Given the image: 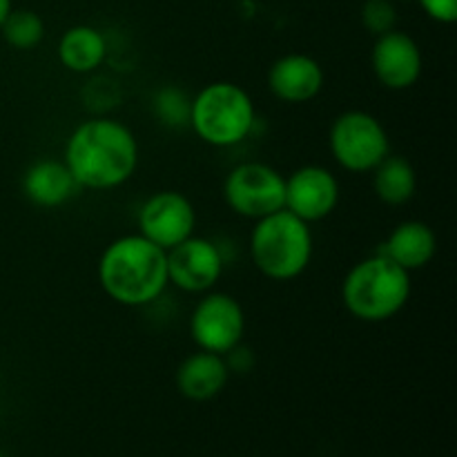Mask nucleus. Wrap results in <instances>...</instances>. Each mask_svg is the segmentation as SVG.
Instances as JSON below:
<instances>
[{
  "label": "nucleus",
  "mask_w": 457,
  "mask_h": 457,
  "mask_svg": "<svg viewBox=\"0 0 457 457\" xmlns=\"http://www.w3.org/2000/svg\"><path fill=\"white\" fill-rule=\"evenodd\" d=\"M411 297V272L378 253L348 270L342 284V302L361 321H386L406 306Z\"/></svg>",
  "instance_id": "obj_3"
},
{
  "label": "nucleus",
  "mask_w": 457,
  "mask_h": 457,
  "mask_svg": "<svg viewBox=\"0 0 457 457\" xmlns=\"http://www.w3.org/2000/svg\"><path fill=\"white\" fill-rule=\"evenodd\" d=\"M245 333V315L232 295L208 293L195 306L190 317V335L199 351L226 357L237 348Z\"/></svg>",
  "instance_id": "obj_8"
},
{
  "label": "nucleus",
  "mask_w": 457,
  "mask_h": 457,
  "mask_svg": "<svg viewBox=\"0 0 457 457\" xmlns=\"http://www.w3.org/2000/svg\"><path fill=\"white\" fill-rule=\"evenodd\" d=\"M12 0H0V27H3L4 18H7V13L12 12Z\"/></svg>",
  "instance_id": "obj_23"
},
{
  "label": "nucleus",
  "mask_w": 457,
  "mask_h": 457,
  "mask_svg": "<svg viewBox=\"0 0 457 457\" xmlns=\"http://www.w3.org/2000/svg\"><path fill=\"white\" fill-rule=\"evenodd\" d=\"M250 257L268 279H297L312 259L311 223L286 208L257 219L250 235Z\"/></svg>",
  "instance_id": "obj_4"
},
{
  "label": "nucleus",
  "mask_w": 457,
  "mask_h": 457,
  "mask_svg": "<svg viewBox=\"0 0 457 457\" xmlns=\"http://www.w3.org/2000/svg\"><path fill=\"white\" fill-rule=\"evenodd\" d=\"M268 87L279 101L308 103L324 87V70L308 54H286L272 62Z\"/></svg>",
  "instance_id": "obj_13"
},
{
  "label": "nucleus",
  "mask_w": 457,
  "mask_h": 457,
  "mask_svg": "<svg viewBox=\"0 0 457 457\" xmlns=\"http://www.w3.org/2000/svg\"><path fill=\"white\" fill-rule=\"evenodd\" d=\"M223 199L235 214L257 221L284 210L286 179L266 163H241L226 177Z\"/></svg>",
  "instance_id": "obj_7"
},
{
  "label": "nucleus",
  "mask_w": 457,
  "mask_h": 457,
  "mask_svg": "<svg viewBox=\"0 0 457 457\" xmlns=\"http://www.w3.org/2000/svg\"><path fill=\"white\" fill-rule=\"evenodd\" d=\"M397 13L391 0H366L361 7V25L375 36L395 29Z\"/></svg>",
  "instance_id": "obj_21"
},
{
  "label": "nucleus",
  "mask_w": 457,
  "mask_h": 457,
  "mask_svg": "<svg viewBox=\"0 0 457 457\" xmlns=\"http://www.w3.org/2000/svg\"><path fill=\"white\" fill-rule=\"evenodd\" d=\"M375 195L386 205H404L413 199L418 190V174L404 156L388 154L373 170Z\"/></svg>",
  "instance_id": "obj_18"
},
{
  "label": "nucleus",
  "mask_w": 457,
  "mask_h": 457,
  "mask_svg": "<svg viewBox=\"0 0 457 457\" xmlns=\"http://www.w3.org/2000/svg\"><path fill=\"white\" fill-rule=\"evenodd\" d=\"M76 187L79 183L62 161H36L22 177V192L38 208H58L74 196Z\"/></svg>",
  "instance_id": "obj_15"
},
{
  "label": "nucleus",
  "mask_w": 457,
  "mask_h": 457,
  "mask_svg": "<svg viewBox=\"0 0 457 457\" xmlns=\"http://www.w3.org/2000/svg\"><path fill=\"white\" fill-rule=\"evenodd\" d=\"M230 369L226 357L217 353L199 351L186 357L177 370V388L186 400L208 402L226 388Z\"/></svg>",
  "instance_id": "obj_14"
},
{
  "label": "nucleus",
  "mask_w": 457,
  "mask_h": 457,
  "mask_svg": "<svg viewBox=\"0 0 457 457\" xmlns=\"http://www.w3.org/2000/svg\"><path fill=\"white\" fill-rule=\"evenodd\" d=\"M195 205L181 192H156L138 210V228H141L138 235L163 250L174 248L195 235Z\"/></svg>",
  "instance_id": "obj_9"
},
{
  "label": "nucleus",
  "mask_w": 457,
  "mask_h": 457,
  "mask_svg": "<svg viewBox=\"0 0 457 457\" xmlns=\"http://www.w3.org/2000/svg\"><path fill=\"white\" fill-rule=\"evenodd\" d=\"M339 204V181L328 168L303 165L286 179L284 208L302 221H321Z\"/></svg>",
  "instance_id": "obj_11"
},
{
  "label": "nucleus",
  "mask_w": 457,
  "mask_h": 457,
  "mask_svg": "<svg viewBox=\"0 0 457 457\" xmlns=\"http://www.w3.org/2000/svg\"><path fill=\"white\" fill-rule=\"evenodd\" d=\"M420 4L433 21L445 25L457 21V0H420Z\"/></svg>",
  "instance_id": "obj_22"
},
{
  "label": "nucleus",
  "mask_w": 457,
  "mask_h": 457,
  "mask_svg": "<svg viewBox=\"0 0 457 457\" xmlns=\"http://www.w3.org/2000/svg\"><path fill=\"white\" fill-rule=\"evenodd\" d=\"M190 128L214 147H230L250 137L254 103L244 87L228 80L210 83L192 98Z\"/></svg>",
  "instance_id": "obj_5"
},
{
  "label": "nucleus",
  "mask_w": 457,
  "mask_h": 457,
  "mask_svg": "<svg viewBox=\"0 0 457 457\" xmlns=\"http://www.w3.org/2000/svg\"><path fill=\"white\" fill-rule=\"evenodd\" d=\"M62 163L79 187L112 190L137 172L138 143L132 129L105 116L80 123L65 143Z\"/></svg>",
  "instance_id": "obj_1"
},
{
  "label": "nucleus",
  "mask_w": 457,
  "mask_h": 457,
  "mask_svg": "<svg viewBox=\"0 0 457 457\" xmlns=\"http://www.w3.org/2000/svg\"><path fill=\"white\" fill-rule=\"evenodd\" d=\"M422 49L413 36L391 29L378 36L370 54L373 74L386 89H409L422 76Z\"/></svg>",
  "instance_id": "obj_12"
},
{
  "label": "nucleus",
  "mask_w": 457,
  "mask_h": 457,
  "mask_svg": "<svg viewBox=\"0 0 457 457\" xmlns=\"http://www.w3.org/2000/svg\"><path fill=\"white\" fill-rule=\"evenodd\" d=\"M168 281L186 293H208L223 275V254L204 237H187L174 248L165 250Z\"/></svg>",
  "instance_id": "obj_10"
},
{
  "label": "nucleus",
  "mask_w": 457,
  "mask_h": 457,
  "mask_svg": "<svg viewBox=\"0 0 457 457\" xmlns=\"http://www.w3.org/2000/svg\"><path fill=\"white\" fill-rule=\"evenodd\" d=\"M0 457H3V455H0Z\"/></svg>",
  "instance_id": "obj_24"
},
{
  "label": "nucleus",
  "mask_w": 457,
  "mask_h": 457,
  "mask_svg": "<svg viewBox=\"0 0 457 457\" xmlns=\"http://www.w3.org/2000/svg\"><path fill=\"white\" fill-rule=\"evenodd\" d=\"M0 31H3V38L7 40L9 47L27 52V49H34L36 45H40L45 36V22L31 9H12Z\"/></svg>",
  "instance_id": "obj_19"
},
{
  "label": "nucleus",
  "mask_w": 457,
  "mask_h": 457,
  "mask_svg": "<svg viewBox=\"0 0 457 457\" xmlns=\"http://www.w3.org/2000/svg\"><path fill=\"white\" fill-rule=\"evenodd\" d=\"M437 237L431 226L424 221H404L388 235L379 253L402 266L404 270L413 272L428 266L436 257Z\"/></svg>",
  "instance_id": "obj_16"
},
{
  "label": "nucleus",
  "mask_w": 457,
  "mask_h": 457,
  "mask_svg": "<svg viewBox=\"0 0 457 457\" xmlns=\"http://www.w3.org/2000/svg\"><path fill=\"white\" fill-rule=\"evenodd\" d=\"M98 281L116 303L147 306L170 284L165 250L143 235L119 237L103 250Z\"/></svg>",
  "instance_id": "obj_2"
},
{
  "label": "nucleus",
  "mask_w": 457,
  "mask_h": 457,
  "mask_svg": "<svg viewBox=\"0 0 457 457\" xmlns=\"http://www.w3.org/2000/svg\"><path fill=\"white\" fill-rule=\"evenodd\" d=\"M107 45L101 31L89 25L70 27L58 40V58L76 74H89L105 61Z\"/></svg>",
  "instance_id": "obj_17"
},
{
  "label": "nucleus",
  "mask_w": 457,
  "mask_h": 457,
  "mask_svg": "<svg viewBox=\"0 0 457 457\" xmlns=\"http://www.w3.org/2000/svg\"><path fill=\"white\" fill-rule=\"evenodd\" d=\"M190 105L192 98L183 89L168 87L159 89L154 96V112L161 119V123L168 128H190Z\"/></svg>",
  "instance_id": "obj_20"
},
{
  "label": "nucleus",
  "mask_w": 457,
  "mask_h": 457,
  "mask_svg": "<svg viewBox=\"0 0 457 457\" xmlns=\"http://www.w3.org/2000/svg\"><path fill=\"white\" fill-rule=\"evenodd\" d=\"M330 152L348 172H373L388 154L391 143L384 125L364 110H348L330 125Z\"/></svg>",
  "instance_id": "obj_6"
}]
</instances>
